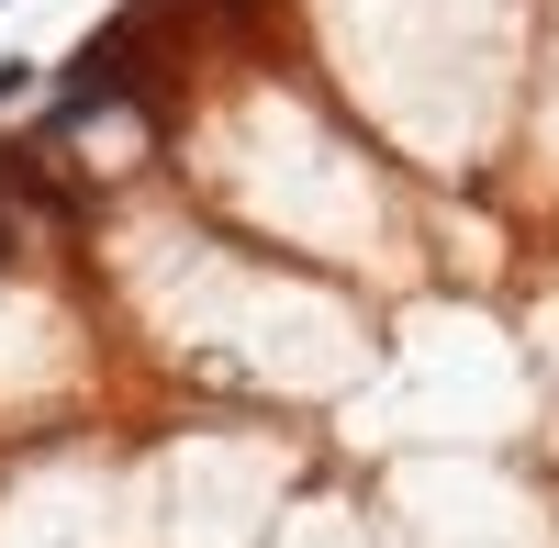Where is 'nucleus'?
Instances as JSON below:
<instances>
[{
    "mask_svg": "<svg viewBox=\"0 0 559 548\" xmlns=\"http://www.w3.org/2000/svg\"><path fill=\"white\" fill-rule=\"evenodd\" d=\"M0 258H12V213H0Z\"/></svg>",
    "mask_w": 559,
    "mask_h": 548,
    "instance_id": "f257e3e1",
    "label": "nucleus"
}]
</instances>
